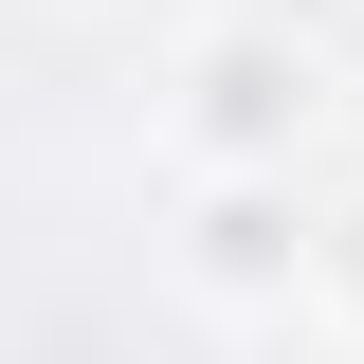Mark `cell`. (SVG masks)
<instances>
[{"instance_id": "2", "label": "cell", "mask_w": 364, "mask_h": 364, "mask_svg": "<svg viewBox=\"0 0 364 364\" xmlns=\"http://www.w3.org/2000/svg\"><path fill=\"white\" fill-rule=\"evenodd\" d=\"M182 291L200 310H310L328 291V200L310 182H182Z\"/></svg>"}, {"instance_id": "1", "label": "cell", "mask_w": 364, "mask_h": 364, "mask_svg": "<svg viewBox=\"0 0 364 364\" xmlns=\"http://www.w3.org/2000/svg\"><path fill=\"white\" fill-rule=\"evenodd\" d=\"M164 146H182V182H291L328 146V55L291 18H200L164 73Z\"/></svg>"}, {"instance_id": "3", "label": "cell", "mask_w": 364, "mask_h": 364, "mask_svg": "<svg viewBox=\"0 0 364 364\" xmlns=\"http://www.w3.org/2000/svg\"><path fill=\"white\" fill-rule=\"evenodd\" d=\"M310 310H328V328H346V346H364V182H346V200H328V291H310Z\"/></svg>"}]
</instances>
